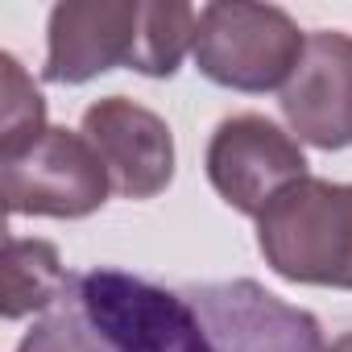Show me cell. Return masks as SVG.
Instances as JSON below:
<instances>
[{"label":"cell","mask_w":352,"mask_h":352,"mask_svg":"<svg viewBox=\"0 0 352 352\" xmlns=\"http://www.w3.org/2000/svg\"><path fill=\"white\" fill-rule=\"evenodd\" d=\"M257 249L286 282L352 290V183H290L257 216Z\"/></svg>","instance_id":"obj_2"},{"label":"cell","mask_w":352,"mask_h":352,"mask_svg":"<svg viewBox=\"0 0 352 352\" xmlns=\"http://www.w3.org/2000/svg\"><path fill=\"white\" fill-rule=\"evenodd\" d=\"M71 278L63 270V257L50 241H5V294H0V315L25 319L34 311H50L67 294Z\"/></svg>","instance_id":"obj_9"},{"label":"cell","mask_w":352,"mask_h":352,"mask_svg":"<svg viewBox=\"0 0 352 352\" xmlns=\"http://www.w3.org/2000/svg\"><path fill=\"white\" fill-rule=\"evenodd\" d=\"M0 71H5V104H0V157H13L25 145H34L50 124H46V100L25 75V67L13 54H0Z\"/></svg>","instance_id":"obj_10"},{"label":"cell","mask_w":352,"mask_h":352,"mask_svg":"<svg viewBox=\"0 0 352 352\" xmlns=\"http://www.w3.org/2000/svg\"><path fill=\"white\" fill-rule=\"evenodd\" d=\"M204 166H208V183L216 187V195L232 212L253 216V220L290 183L307 179L302 145L261 112L224 116L208 141Z\"/></svg>","instance_id":"obj_5"},{"label":"cell","mask_w":352,"mask_h":352,"mask_svg":"<svg viewBox=\"0 0 352 352\" xmlns=\"http://www.w3.org/2000/svg\"><path fill=\"white\" fill-rule=\"evenodd\" d=\"M319 352H352V331H344V336H336L331 344H323Z\"/></svg>","instance_id":"obj_11"},{"label":"cell","mask_w":352,"mask_h":352,"mask_svg":"<svg viewBox=\"0 0 352 352\" xmlns=\"http://www.w3.org/2000/svg\"><path fill=\"white\" fill-rule=\"evenodd\" d=\"M0 187L9 216L83 220L108 204L112 179L83 133L50 124L21 153L0 157Z\"/></svg>","instance_id":"obj_4"},{"label":"cell","mask_w":352,"mask_h":352,"mask_svg":"<svg viewBox=\"0 0 352 352\" xmlns=\"http://www.w3.org/2000/svg\"><path fill=\"white\" fill-rule=\"evenodd\" d=\"M307 38L298 21L278 5H204L195 34V67L216 87L232 91H274L286 87Z\"/></svg>","instance_id":"obj_3"},{"label":"cell","mask_w":352,"mask_h":352,"mask_svg":"<svg viewBox=\"0 0 352 352\" xmlns=\"http://www.w3.org/2000/svg\"><path fill=\"white\" fill-rule=\"evenodd\" d=\"M278 104L290 133H298V141L327 153L348 149L352 145V34L315 30Z\"/></svg>","instance_id":"obj_8"},{"label":"cell","mask_w":352,"mask_h":352,"mask_svg":"<svg viewBox=\"0 0 352 352\" xmlns=\"http://www.w3.org/2000/svg\"><path fill=\"white\" fill-rule=\"evenodd\" d=\"M141 0H67L50 9L46 83H91L104 71L137 67Z\"/></svg>","instance_id":"obj_6"},{"label":"cell","mask_w":352,"mask_h":352,"mask_svg":"<svg viewBox=\"0 0 352 352\" xmlns=\"http://www.w3.org/2000/svg\"><path fill=\"white\" fill-rule=\"evenodd\" d=\"M319 319L265 286L204 282L166 290L124 270L71 278L17 352H319Z\"/></svg>","instance_id":"obj_1"},{"label":"cell","mask_w":352,"mask_h":352,"mask_svg":"<svg viewBox=\"0 0 352 352\" xmlns=\"http://www.w3.org/2000/svg\"><path fill=\"white\" fill-rule=\"evenodd\" d=\"M100 162L108 166L112 191L124 199H153L174 179V137L170 124L133 104L129 96H104L83 112L79 129Z\"/></svg>","instance_id":"obj_7"}]
</instances>
